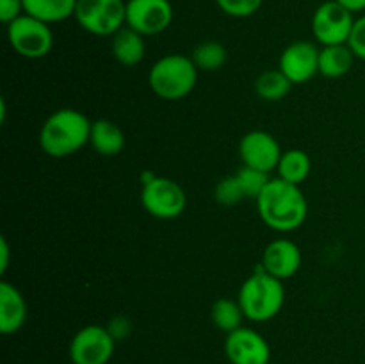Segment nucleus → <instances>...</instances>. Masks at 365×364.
<instances>
[{"label":"nucleus","mask_w":365,"mask_h":364,"mask_svg":"<svg viewBox=\"0 0 365 364\" xmlns=\"http://www.w3.org/2000/svg\"><path fill=\"white\" fill-rule=\"evenodd\" d=\"M259 216L271 231L289 234L305 223L309 214L305 193L302 188L282 178H271L257 198Z\"/></svg>","instance_id":"nucleus-1"},{"label":"nucleus","mask_w":365,"mask_h":364,"mask_svg":"<svg viewBox=\"0 0 365 364\" xmlns=\"http://www.w3.org/2000/svg\"><path fill=\"white\" fill-rule=\"evenodd\" d=\"M93 121L84 113L63 107L50 114L39 131V146L46 156L64 159L89 143Z\"/></svg>","instance_id":"nucleus-2"},{"label":"nucleus","mask_w":365,"mask_h":364,"mask_svg":"<svg viewBox=\"0 0 365 364\" xmlns=\"http://www.w3.org/2000/svg\"><path fill=\"white\" fill-rule=\"evenodd\" d=\"M237 302L246 320L253 323H266L280 314L285 303L284 280L266 273L262 268L253 271L239 289Z\"/></svg>","instance_id":"nucleus-3"},{"label":"nucleus","mask_w":365,"mask_h":364,"mask_svg":"<svg viewBox=\"0 0 365 364\" xmlns=\"http://www.w3.org/2000/svg\"><path fill=\"white\" fill-rule=\"evenodd\" d=\"M200 70L191 57L170 54L152 64L148 71L150 89L159 98L177 102L191 95L198 82Z\"/></svg>","instance_id":"nucleus-4"},{"label":"nucleus","mask_w":365,"mask_h":364,"mask_svg":"<svg viewBox=\"0 0 365 364\" xmlns=\"http://www.w3.org/2000/svg\"><path fill=\"white\" fill-rule=\"evenodd\" d=\"M73 18L82 31L113 38L127 25V0H78Z\"/></svg>","instance_id":"nucleus-5"},{"label":"nucleus","mask_w":365,"mask_h":364,"mask_svg":"<svg viewBox=\"0 0 365 364\" xmlns=\"http://www.w3.org/2000/svg\"><path fill=\"white\" fill-rule=\"evenodd\" d=\"M7 41L18 56L25 59H43L53 49V32L50 24L31 14L7 24Z\"/></svg>","instance_id":"nucleus-6"},{"label":"nucleus","mask_w":365,"mask_h":364,"mask_svg":"<svg viewBox=\"0 0 365 364\" xmlns=\"http://www.w3.org/2000/svg\"><path fill=\"white\" fill-rule=\"evenodd\" d=\"M141 203L150 216L157 220H175L187 206L184 188L173 178L155 177L141 188Z\"/></svg>","instance_id":"nucleus-7"},{"label":"nucleus","mask_w":365,"mask_h":364,"mask_svg":"<svg viewBox=\"0 0 365 364\" xmlns=\"http://www.w3.org/2000/svg\"><path fill=\"white\" fill-rule=\"evenodd\" d=\"M355 14L335 0L323 2L312 14V34L323 46L348 45Z\"/></svg>","instance_id":"nucleus-8"},{"label":"nucleus","mask_w":365,"mask_h":364,"mask_svg":"<svg viewBox=\"0 0 365 364\" xmlns=\"http://www.w3.org/2000/svg\"><path fill=\"white\" fill-rule=\"evenodd\" d=\"M116 339L109 328L100 325H86L70 341L71 364H109L116 350Z\"/></svg>","instance_id":"nucleus-9"},{"label":"nucleus","mask_w":365,"mask_h":364,"mask_svg":"<svg viewBox=\"0 0 365 364\" xmlns=\"http://www.w3.org/2000/svg\"><path fill=\"white\" fill-rule=\"evenodd\" d=\"M319 52L316 43L299 39L284 49L278 59V70L292 84H305L319 74Z\"/></svg>","instance_id":"nucleus-10"},{"label":"nucleus","mask_w":365,"mask_h":364,"mask_svg":"<svg viewBox=\"0 0 365 364\" xmlns=\"http://www.w3.org/2000/svg\"><path fill=\"white\" fill-rule=\"evenodd\" d=\"M173 21L170 0H127V25L139 34L155 36Z\"/></svg>","instance_id":"nucleus-11"},{"label":"nucleus","mask_w":365,"mask_h":364,"mask_svg":"<svg viewBox=\"0 0 365 364\" xmlns=\"http://www.w3.org/2000/svg\"><path fill=\"white\" fill-rule=\"evenodd\" d=\"M225 355L230 364H269L271 346L255 328L241 327L227 334Z\"/></svg>","instance_id":"nucleus-12"},{"label":"nucleus","mask_w":365,"mask_h":364,"mask_svg":"<svg viewBox=\"0 0 365 364\" xmlns=\"http://www.w3.org/2000/svg\"><path fill=\"white\" fill-rule=\"evenodd\" d=\"M282 148L277 138L266 131H252L242 136L239 143V156L245 166L271 173L277 170L282 157Z\"/></svg>","instance_id":"nucleus-13"},{"label":"nucleus","mask_w":365,"mask_h":364,"mask_svg":"<svg viewBox=\"0 0 365 364\" xmlns=\"http://www.w3.org/2000/svg\"><path fill=\"white\" fill-rule=\"evenodd\" d=\"M302 250L294 241H291V239H274L264 248L260 268L266 273L280 278V280H287V278L294 277L298 273L299 268H302Z\"/></svg>","instance_id":"nucleus-14"},{"label":"nucleus","mask_w":365,"mask_h":364,"mask_svg":"<svg viewBox=\"0 0 365 364\" xmlns=\"http://www.w3.org/2000/svg\"><path fill=\"white\" fill-rule=\"evenodd\" d=\"M29 305L20 289L11 282H0V332L13 335L27 323Z\"/></svg>","instance_id":"nucleus-15"},{"label":"nucleus","mask_w":365,"mask_h":364,"mask_svg":"<svg viewBox=\"0 0 365 364\" xmlns=\"http://www.w3.org/2000/svg\"><path fill=\"white\" fill-rule=\"evenodd\" d=\"M110 52L114 59L123 66H138L146 56L145 36L125 25L110 38Z\"/></svg>","instance_id":"nucleus-16"},{"label":"nucleus","mask_w":365,"mask_h":364,"mask_svg":"<svg viewBox=\"0 0 365 364\" xmlns=\"http://www.w3.org/2000/svg\"><path fill=\"white\" fill-rule=\"evenodd\" d=\"M89 145L103 157H114L125 148V134L120 125L110 120H96L91 123Z\"/></svg>","instance_id":"nucleus-17"},{"label":"nucleus","mask_w":365,"mask_h":364,"mask_svg":"<svg viewBox=\"0 0 365 364\" xmlns=\"http://www.w3.org/2000/svg\"><path fill=\"white\" fill-rule=\"evenodd\" d=\"M355 59L349 45L323 46L319 52V74L327 79H341L349 74Z\"/></svg>","instance_id":"nucleus-18"},{"label":"nucleus","mask_w":365,"mask_h":364,"mask_svg":"<svg viewBox=\"0 0 365 364\" xmlns=\"http://www.w3.org/2000/svg\"><path fill=\"white\" fill-rule=\"evenodd\" d=\"M78 0H24L25 14L46 21V24H61L75 14Z\"/></svg>","instance_id":"nucleus-19"},{"label":"nucleus","mask_w":365,"mask_h":364,"mask_svg":"<svg viewBox=\"0 0 365 364\" xmlns=\"http://www.w3.org/2000/svg\"><path fill=\"white\" fill-rule=\"evenodd\" d=\"M310 171H312V161L305 150L291 148L285 150L280 157V163L277 166L278 178L291 184L302 186L309 178Z\"/></svg>","instance_id":"nucleus-20"},{"label":"nucleus","mask_w":365,"mask_h":364,"mask_svg":"<svg viewBox=\"0 0 365 364\" xmlns=\"http://www.w3.org/2000/svg\"><path fill=\"white\" fill-rule=\"evenodd\" d=\"M210 320H212L214 327L220 328L225 334H230V332L245 327L242 321L246 320V316L237 300L217 298L210 307Z\"/></svg>","instance_id":"nucleus-21"},{"label":"nucleus","mask_w":365,"mask_h":364,"mask_svg":"<svg viewBox=\"0 0 365 364\" xmlns=\"http://www.w3.org/2000/svg\"><path fill=\"white\" fill-rule=\"evenodd\" d=\"M292 82L280 70H266L257 77L255 91L266 102H278L291 93Z\"/></svg>","instance_id":"nucleus-22"},{"label":"nucleus","mask_w":365,"mask_h":364,"mask_svg":"<svg viewBox=\"0 0 365 364\" xmlns=\"http://www.w3.org/2000/svg\"><path fill=\"white\" fill-rule=\"evenodd\" d=\"M191 59L200 71H217L227 64L228 52L220 41L209 39L195 46Z\"/></svg>","instance_id":"nucleus-23"},{"label":"nucleus","mask_w":365,"mask_h":364,"mask_svg":"<svg viewBox=\"0 0 365 364\" xmlns=\"http://www.w3.org/2000/svg\"><path fill=\"white\" fill-rule=\"evenodd\" d=\"M234 175L235 178H237L239 186H241L242 193H245V198H259L260 193L266 189V186L269 184L271 181L269 173L255 170V168L245 166V164H242Z\"/></svg>","instance_id":"nucleus-24"},{"label":"nucleus","mask_w":365,"mask_h":364,"mask_svg":"<svg viewBox=\"0 0 365 364\" xmlns=\"http://www.w3.org/2000/svg\"><path fill=\"white\" fill-rule=\"evenodd\" d=\"M214 198H216L217 203H221V206L225 207L237 206V203L245 198V193H242L235 175L225 177L217 182L216 189H214Z\"/></svg>","instance_id":"nucleus-25"},{"label":"nucleus","mask_w":365,"mask_h":364,"mask_svg":"<svg viewBox=\"0 0 365 364\" xmlns=\"http://www.w3.org/2000/svg\"><path fill=\"white\" fill-rule=\"evenodd\" d=\"M216 4L227 16L248 18L262 7L264 0H216Z\"/></svg>","instance_id":"nucleus-26"},{"label":"nucleus","mask_w":365,"mask_h":364,"mask_svg":"<svg viewBox=\"0 0 365 364\" xmlns=\"http://www.w3.org/2000/svg\"><path fill=\"white\" fill-rule=\"evenodd\" d=\"M349 49L353 50L356 59L365 61V14L359 16L355 20V25H353L351 36H349L348 41Z\"/></svg>","instance_id":"nucleus-27"},{"label":"nucleus","mask_w":365,"mask_h":364,"mask_svg":"<svg viewBox=\"0 0 365 364\" xmlns=\"http://www.w3.org/2000/svg\"><path fill=\"white\" fill-rule=\"evenodd\" d=\"M21 14H25L24 0H0V20L4 24H11Z\"/></svg>","instance_id":"nucleus-28"},{"label":"nucleus","mask_w":365,"mask_h":364,"mask_svg":"<svg viewBox=\"0 0 365 364\" xmlns=\"http://www.w3.org/2000/svg\"><path fill=\"white\" fill-rule=\"evenodd\" d=\"M107 328H109L110 335H113L116 341H121V339H125V338H128V335H130L132 325H130V321H128L125 316H116V318H113V320L109 321Z\"/></svg>","instance_id":"nucleus-29"},{"label":"nucleus","mask_w":365,"mask_h":364,"mask_svg":"<svg viewBox=\"0 0 365 364\" xmlns=\"http://www.w3.org/2000/svg\"><path fill=\"white\" fill-rule=\"evenodd\" d=\"M9 268V243L6 238H0V273H6Z\"/></svg>","instance_id":"nucleus-30"},{"label":"nucleus","mask_w":365,"mask_h":364,"mask_svg":"<svg viewBox=\"0 0 365 364\" xmlns=\"http://www.w3.org/2000/svg\"><path fill=\"white\" fill-rule=\"evenodd\" d=\"M335 2H339L341 6H344L346 9L351 11L353 14L365 11V0H335Z\"/></svg>","instance_id":"nucleus-31"},{"label":"nucleus","mask_w":365,"mask_h":364,"mask_svg":"<svg viewBox=\"0 0 365 364\" xmlns=\"http://www.w3.org/2000/svg\"><path fill=\"white\" fill-rule=\"evenodd\" d=\"M269 364H273V363H269Z\"/></svg>","instance_id":"nucleus-32"}]
</instances>
